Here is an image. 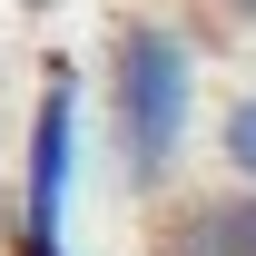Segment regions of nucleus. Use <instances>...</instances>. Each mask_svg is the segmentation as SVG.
Masks as SVG:
<instances>
[{"label":"nucleus","mask_w":256,"mask_h":256,"mask_svg":"<svg viewBox=\"0 0 256 256\" xmlns=\"http://www.w3.org/2000/svg\"><path fill=\"white\" fill-rule=\"evenodd\" d=\"M108 118H118V158H128V188H158L178 148H188V118H197V50L168 20H128L118 50H108Z\"/></svg>","instance_id":"obj_1"},{"label":"nucleus","mask_w":256,"mask_h":256,"mask_svg":"<svg viewBox=\"0 0 256 256\" xmlns=\"http://www.w3.org/2000/svg\"><path fill=\"white\" fill-rule=\"evenodd\" d=\"M69 188H79V79L50 69L40 79V108H30V158H20V226L30 236H60Z\"/></svg>","instance_id":"obj_2"},{"label":"nucleus","mask_w":256,"mask_h":256,"mask_svg":"<svg viewBox=\"0 0 256 256\" xmlns=\"http://www.w3.org/2000/svg\"><path fill=\"white\" fill-rule=\"evenodd\" d=\"M168 256H256V178H236L217 197H188L168 217Z\"/></svg>","instance_id":"obj_3"},{"label":"nucleus","mask_w":256,"mask_h":256,"mask_svg":"<svg viewBox=\"0 0 256 256\" xmlns=\"http://www.w3.org/2000/svg\"><path fill=\"white\" fill-rule=\"evenodd\" d=\"M217 148H226V168H236V178H256V98H236V108H226Z\"/></svg>","instance_id":"obj_4"},{"label":"nucleus","mask_w":256,"mask_h":256,"mask_svg":"<svg viewBox=\"0 0 256 256\" xmlns=\"http://www.w3.org/2000/svg\"><path fill=\"white\" fill-rule=\"evenodd\" d=\"M10 256H69V246H60V236H30V226H20V246H10Z\"/></svg>","instance_id":"obj_5"},{"label":"nucleus","mask_w":256,"mask_h":256,"mask_svg":"<svg viewBox=\"0 0 256 256\" xmlns=\"http://www.w3.org/2000/svg\"><path fill=\"white\" fill-rule=\"evenodd\" d=\"M246 10H256V0H246Z\"/></svg>","instance_id":"obj_6"}]
</instances>
